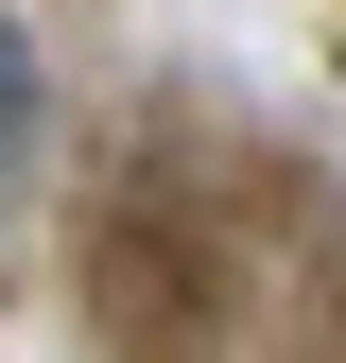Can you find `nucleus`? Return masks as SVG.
Instances as JSON below:
<instances>
[{"label": "nucleus", "mask_w": 346, "mask_h": 363, "mask_svg": "<svg viewBox=\"0 0 346 363\" xmlns=\"http://www.w3.org/2000/svg\"><path fill=\"white\" fill-rule=\"evenodd\" d=\"M18 121H35V35L0 18V139H18Z\"/></svg>", "instance_id": "obj_1"}]
</instances>
